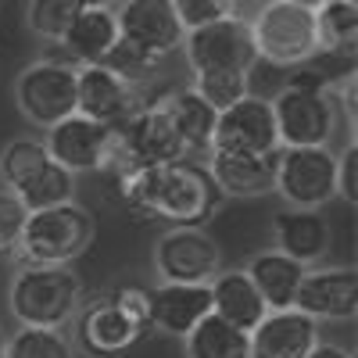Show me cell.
Listing matches in <instances>:
<instances>
[{
	"instance_id": "5",
	"label": "cell",
	"mask_w": 358,
	"mask_h": 358,
	"mask_svg": "<svg viewBox=\"0 0 358 358\" xmlns=\"http://www.w3.org/2000/svg\"><path fill=\"white\" fill-rule=\"evenodd\" d=\"M0 187L18 197L25 212L76 201V176L57 165L36 136H15L0 147Z\"/></svg>"
},
{
	"instance_id": "23",
	"label": "cell",
	"mask_w": 358,
	"mask_h": 358,
	"mask_svg": "<svg viewBox=\"0 0 358 358\" xmlns=\"http://www.w3.org/2000/svg\"><path fill=\"white\" fill-rule=\"evenodd\" d=\"M305 268L301 262H294L287 258L283 251H258L248 265H244V273L251 276V283L258 287L262 294V301L268 312H276V308H294L297 301V287H301L305 280Z\"/></svg>"
},
{
	"instance_id": "6",
	"label": "cell",
	"mask_w": 358,
	"mask_h": 358,
	"mask_svg": "<svg viewBox=\"0 0 358 358\" xmlns=\"http://www.w3.org/2000/svg\"><path fill=\"white\" fill-rule=\"evenodd\" d=\"M251 40L258 62H268L276 69H297L319 54L315 11L283 4V0H268L251 18Z\"/></svg>"
},
{
	"instance_id": "3",
	"label": "cell",
	"mask_w": 358,
	"mask_h": 358,
	"mask_svg": "<svg viewBox=\"0 0 358 358\" xmlns=\"http://www.w3.org/2000/svg\"><path fill=\"white\" fill-rule=\"evenodd\" d=\"M97 241V215L79 201L29 212L11 258L18 265H72Z\"/></svg>"
},
{
	"instance_id": "33",
	"label": "cell",
	"mask_w": 358,
	"mask_h": 358,
	"mask_svg": "<svg viewBox=\"0 0 358 358\" xmlns=\"http://www.w3.org/2000/svg\"><path fill=\"white\" fill-rule=\"evenodd\" d=\"M25 215L29 212L22 208V201L11 197L8 190H0V255H4V258H11V251L18 244V233L25 226Z\"/></svg>"
},
{
	"instance_id": "15",
	"label": "cell",
	"mask_w": 358,
	"mask_h": 358,
	"mask_svg": "<svg viewBox=\"0 0 358 358\" xmlns=\"http://www.w3.org/2000/svg\"><path fill=\"white\" fill-rule=\"evenodd\" d=\"M212 147L215 151H241V155H276L280 136H276L273 101L248 94L244 101H236L226 111H219ZM212 147H208V151H212Z\"/></svg>"
},
{
	"instance_id": "18",
	"label": "cell",
	"mask_w": 358,
	"mask_h": 358,
	"mask_svg": "<svg viewBox=\"0 0 358 358\" xmlns=\"http://www.w3.org/2000/svg\"><path fill=\"white\" fill-rule=\"evenodd\" d=\"M208 312H212L208 283H158L155 290H147L151 330L165 337H187Z\"/></svg>"
},
{
	"instance_id": "29",
	"label": "cell",
	"mask_w": 358,
	"mask_h": 358,
	"mask_svg": "<svg viewBox=\"0 0 358 358\" xmlns=\"http://www.w3.org/2000/svg\"><path fill=\"white\" fill-rule=\"evenodd\" d=\"M79 11H83L79 0H29L25 25L33 36H40L47 43H62V36L69 33V25L76 22Z\"/></svg>"
},
{
	"instance_id": "26",
	"label": "cell",
	"mask_w": 358,
	"mask_h": 358,
	"mask_svg": "<svg viewBox=\"0 0 358 358\" xmlns=\"http://www.w3.org/2000/svg\"><path fill=\"white\" fill-rule=\"evenodd\" d=\"M187 358H251V334L208 312L183 337Z\"/></svg>"
},
{
	"instance_id": "11",
	"label": "cell",
	"mask_w": 358,
	"mask_h": 358,
	"mask_svg": "<svg viewBox=\"0 0 358 358\" xmlns=\"http://www.w3.org/2000/svg\"><path fill=\"white\" fill-rule=\"evenodd\" d=\"M187 65L197 72H251L258 54L251 40V22L233 15L201 29H187L183 36Z\"/></svg>"
},
{
	"instance_id": "20",
	"label": "cell",
	"mask_w": 358,
	"mask_h": 358,
	"mask_svg": "<svg viewBox=\"0 0 358 358\" xmlns=\"http://www.w3.org/2000/svg\"><path fill=\"white\" fill-rule=\"evenodd\" d=\"M319 344V322L297 308L265 312L251 330V358H308Z\"/></svg>"
},
{
	"instance_id": "12",
	"label": "cell",
	"mask_w": 358,
	"mask_h": 358,
	"mask_svg": "<svg viewBox=\"0 0 358 358\" xmlns=\"http://www.w3.org/2000/svg\"><path fill=\"white\" fill-rule=\"evenodd\" d=\"M162 283H208L222 268V248L204 226H172L155 241Z\"/></svg>"
},
{
	"instance_id": "38",
	"label": "cell",
	"mask_w": 358,
	"mask_h": 358,
	"mask_svg": "<svg viewBox=\"0 0 358 358\" xmlns=\"http://www.w3.org/2000/svg\"><path fill=\"white\" fill-rule=\"evenodd\" d=\"M4 355H8V334L0 330V358H4Z\"/></svg>"
},
{
	"instance_id": "36",
	"label": "cell",
	"mask_w": 358,
	"mask_h": 358,
	"mask_svg": "<svg viewBox=\"0 0 358 358\" xmlns=\"http://www.w3.org/2000/svg\"><path fill=\"white\" fill-rule=\"evenodd\" d=\"M283 4H294V8H308V11H315L319 4H326V0H283Z\"/></svg>"
},
{
	"instance_id": "39",
	"label": "cell",
	"mask_w": 358,
	"mask_h": 358,
	"mask_svg": "<svg viewBox=\"0 0 358 358\" xmlns=\"http://www.w3.org/2000/svg\"><path fill=\"white\" fill-rule=\"evenodd\" d=\"M0 262H4V255H0Z\"/></svg>"
},
{
	"instance_id": "35",
	"label": "cell",
	"mask_w": 358,
	"mask_h": 358,
	"mask_svg": "<svg viewBox=\"0 0 358 358\" xmlns=\"http://www.w3.org/2000/svg\"><path fill=\"white\" fill-rule=\"evenodd\" d=\"M308 358H355V355H351L348 348H341V344H322V341H319Z\"/></svg>"
},
{
	"instance_id": "16",
	"label": "cell",
	"mask_w": 358,
	"mask_h": 358,
	"mask_svg": "<svg viewBox=\"0 0 358 358\" xmlns=\"http://www.w3.org/2000/svg\"><path fill=\"white\" fill-rule=\"evenodd\" d=\"M118 40H126L155 57H165L183 47L187 29L179 22L172 0H118Z\"/></svg>"
},
{
	"instance_id": "1",
	"label": "cell",
	"mask_w": 358,
	"mask_h": 358,
	"mask_svg": "<svg viewBox=\"0 0 358 358\" xmlns=\"http://www.w3.org/2000/svg\"><path fill=\"white\" fill-rule=\"evenodd\" d=\"M118 194L136 219H165L169 226H204L222 204L204 162L194 158L129 169L118 176Z\"/></svg>"
},
{
	"instance_id": "37",
	"label": "cell",
	"mask_w": 358,
	"mask_h": 358,
	"mask_svg": "<svg viewBox=\"0 0 358 358\" xmlns=\"http://www.w3.org/2000/svg\"><path fill=\"white\" fill-rule=\"evenodd\" d=\"M79 4H83V8H111L115 0H79Z\"/></svg>"
},
{
	"instance_id": "4",
	"label": "cell",
	"mask_w": 358,
	"mask_h": 358,
	"mask_svg": "<svg viewBox=\"0 0 358 358\" xmlns=\"http://www.w3.org/2000/svg\"><path fill=\"white\" fill-rule=\"evenodd\" d=\"M83 280L72 265H18L8 287V312L18 326L62 330L83 305Z\"/></svg>"
},
{
	"instance_id": "13",
	"label": "cell",
	"mask_w": 358,
	"mask_h": 358,
	"mask_svg": "<svg viewBox=\"0 0 358 358\" xmlns=\"http://www.w3.org/2000/svg\"><path fill=\"white\" fill-rule=\"evenodd\" d=\"M43 147H47V155L62 169H69L72 176L104 172L115 162L118 136H115V129H108V126H101V122H94V118L76 111V115L62 118V122H54L47 129Z\"/></svg>"
},
{
	"instance_id": "30",
	"label": "cell",
	"mask_w": 358,
	"mask_h": 358,
	"mask_svg": "<svg viewBox=\"0 0 358 358\" xmlns=\"http://www.w3.org/2000/svg\"><path fill=\"white\" fill-rule=\"evenodd\" d=\"M194 90L215 111H226L229 104L244 101L251 94V72H197Z\"/></svg>"
},
{
	"instance_id": "10",
	"label": "cell",
	"mask_w": 358,
	"mask_h": 358,
	"mask_svg": "<svg viewBox=\"0 0 358 358\" xmlns=\"http://www.w3.org/2000/svg\"><path fill=\"white\" fill-rule=\"evenodd\" d=\"M273 190L287 208H322L337 197V155L330 147H280Z\"/></svg>"
},
{
	"instance_id": "34",
	"label": "cell",
	"mask_w": 358,
	"mask_h": 358,
	"mask_svg": "<svg viewBox=\"0 0 358 358\" xmlns=\"http://www.w3.org/2000/svg\"><path fill=\"white\" fill-rule=\"evenodd\" d=\"M337 197H344L348 204L358 201V147H355V140H348L344 155H337Z\"/></svg>"
},
{
	"instance_id": "8",
	"label": "cell",
	"mask_w": 358,
	"mask_h": 358,
	"mask_svg": "<svg viewBox=\"0 0 358 358\" xmlns=\"http://www.w3.org/2000/svg\"><path fill=\"white\" fill-rule=\"evenodd\" d=\"M273 115L280 147H330L341 122L337 90L283 86L273 97Z\"/></svg>"
},
{
	"instance_id": "22",
	"label": "cell",
	"mask_w": 358,
	"mask_h": 358,
	"mask_svg": "<svg viewBox=\"0 0 358 358\" xmlns=\"http://www.w3.org/2000/svg\"><path fill=\"white\" fill-rule=\"evenodd\" d=\"M208 290H212V312L226 322H233L236 330H255V326L265 319V301L258 287L251 283V276L244 268H219V273L208 280Z\"/></svg>"
},
{
	"instance_id": "14",
	"label": "cell",
	"mask_w": 358,
	"mask_h": 358,
	"mask_svg": "<svg viewBox=\"0 0 358 358\" xmlns=\"http://www.w3.org/2000/svg\"><path fill=\"white\" fill-rule=\"evenodd\" d=\"M143 108V90L115 76L104 65H79L76 79V111L108 129H122Z\"/></svg>"
},
{
	"instance_id": "17",
	"label": "cell",
	"mask_w": 358,
	"mask_h": 358,
	"mask_svg": "<svg viewBox=\"0 0 358 358\" xmlns=\"http://www.w3.org/2000/svg\"><path fill=\"white\" fill-rule=\"evenodd\" d=\"M294 308L315 322H351L358 315V273L351 265L305 268Z\"/></svg>"
},
{
	"instance_id": "7",
	"label": "cell",
	"mask_w": 358,
	"mask_h": 358,
	"mask_svg": "<svg viewBox=\"0 0 358 358\" xmlns=\"http://www.w3.org/2000/svg\"><path fill=\"white\" fill-rule=\"evenodd\" d=\"M76 62H57V57H40V62L25 65L15 79V104L22 118L33 126L50 129L54 122L76 115Z\"/></svg>"
},
{
	"instance_id": "19",
	"label": "cell",
	"mask_w": 358,
	"mask_h": 358,
	"mask_svg": "<svg viewBox=\"0 0 358 358\" xmlns=\"http://www.w3.org/2000/svg\"><path fill=\"white\" fill-rule=\"evenodd\" d=\"M204 169L222 197L248 201V197L273 194L276 155H241V151H215L212 147L204 155Z\"/></svg>"
},
{
	"instance_id": "31",
	"label": "cell",
	"mask_w": 358,
	"mask_h": 358,
	"mask_svg": "<svg viewBox=\"0 0 358 358\" xmlns=\"http://www.w3.org/2000/svg\"><path fill=\"white\" fill-rule=\"evenodd\" d=\"M101 65L111 69L115 76H122L126 83H133V86L143 90V83L155 79V72L162 69V57L147 54V50H140V47H133V43H126V40H118V43L108 50V57H104Z\"/></svg>"
},
{
	"instance_id": "28",
	"label": "cell",
	"mask_w": 358,
	"mask_h": 358,
	"mask_svg": "<svg viewBox=\"0 0 358 358\" xmlns=\"http://www.w3.org/2000/svg\"><path fill=\"white\" fill-rule=\"evenodd\" d=\"M4 358H79L72 337L65 330H43V326H18L8 337Z\"/></svg>"
},
{
	"instance_id": "25",
	"label": "cell",
	"mask_w": 358,
	"mask_h": 358,
	"mask_svg": "<svg viewBox=\"0 0 358 358\" xmlns=\"http://www.w3.org/2000/svg\"><path fill=\"white\" fill-rule=\"evenodd\" d=\"M172 118L176 133L183 136L187 143V155H208V147H212V133H215V118L219 111L208 104L194 86H183V90H172V94L158 97Z\"/></svg>"
},
{
	"instance_id": "24",
	"label": "cell",
	"mask_w": 358,
	"mask_h": 358,
	"mask_svg": "<svg viewBox=\"0 0 358 358\" xmlns=\"http://www.w3.org/2000/svg\"><path fill=\"white\" fill-rule=\"evenodd\" d=\"M115 43H118L115 8H83L76 15V22L69 25V33L62 36L69 62H76V65H101Z\"/></svg>"
},
{
	"instance_id": "27",
	"label": "cell",
	"mask_w": 358,
	"mask_h": 358,
	"mask_svg": "<svg viewBox=\"0 0 358 358\" xmlns=\"http://www.w3.org/2000/svg\"><path fill=\"white\" fill-rule=\"evenodd\" d=\"M315 33L319 50H344L355 54L358 43V4L355 0H326L315 8Z\"/></svg>"
},
{
	"instance_id": "9",
	"label": "cell",
	"mask_w": 358,
	"mask_h": 358,
	"mask_svg": "<svg viewBox=\"0 0 358 358\" xmlns=\"http://www.w3.org/2000/svg\"><path fill=\"white\" fill-rule=\"evenodd\" d=\"M115 136H118L115 162H111L115 176H122L129 169H143V165H165V162L190 158L187 143L176 133L162 101H147L122 129H115Z\"/></svg>"
},
{
	"instance_id": "2",
	"label": "cell",
	"mask_w": 358,
	"mask_h": 358,
	"mask_svg": "<svg viewBox=\"0 0 358 358\" xmlns=\"http://www.w3.org/2000/svg\"><path fill=\"white\" fill-rule=\"evenodd\" d=\"M72 322H76V337H72L76 351H86L90 358H118L151 334L147 290L129 283L94 297V301H83Z\"/></svg>"
},
{
	"instance_id": "21",
	"label": "cell",
	"mask_w": 358,
	"mask_h": 358,
	"mask_svg": "<svg viewBox=\"0 0 358 358\" xmlns=\"http://www.w3.org/2000/svg\"><path fill=\"white\" fill-rule=\"evenodd\" d=\"M273 244L301 265H319L334 248V226L322 208H287L273 219Z\"/></svg>"
},
{
	"instance_id": "32",
	"label": "cell",
	"mask_w": 358,
	"mask_h": 358,
	"mask_svg": "<svg viewBox=\"0 0 358 358\" xmlns=\"http://www.w3.org/2000/svg\"><path fill=\"white\" fill-rule=\"evenodd\" d=\"M172 8L179 22H183V29H201V25L233 18L241 11V0H172Z\"/></svg>"
}]
</instances>
